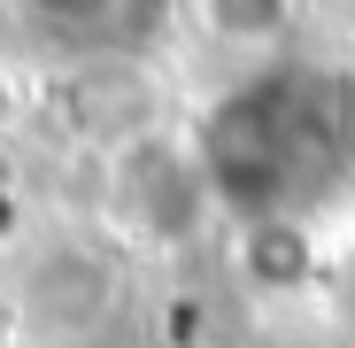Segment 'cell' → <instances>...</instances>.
Masks as SVG:
<instances>
[{"instance_id": "7a4b0ae2", "label": "cell", "mask_w": 355, "mask_h": 348, "mask_svg": "<svg viewBox=\"0 0 355 348\" xmlns=\"http://www.w3.org/2000/svg\"><path fill=\"white\" fill-rule=\"evenodd\" d=\"M0 348H16V310L0 302Z\"/></svg>"}, {"instance_id": "6da1fadb", "label": "cell", "mask_w": 355, "mask_h": 348, "mask_svg": "<svg viewBox=\"0 0 355 348\" xmlns=\"http://www.w3.org/2000/svg\"><path fill=\"white\" fill-rule=\"evenodd\" d=\"M201 16L224 39H270L286 31V0H201Z\"/></svg>"}]
</instances>
